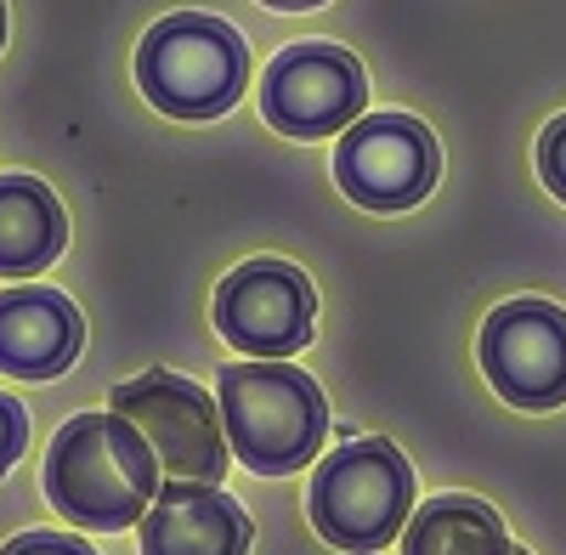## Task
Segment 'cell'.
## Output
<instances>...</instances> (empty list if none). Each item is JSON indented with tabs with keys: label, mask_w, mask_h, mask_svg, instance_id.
<instances>
[{
	"label": "cell",
	"mask_w": 566,
	"mask_h": 555,
	"mask_svg": "<svg viewBox=\"0 0 566 555\" xmlns=\"http://www.w3.org/2000/svg\"><path fill=\"white\" fill-rule=\"evenodd\" d=\"M159 453L119 413H74L45 448V499L85 533H125L159 499Z\"/></svg>",
	"instance_id": "6da1fadb"
},
{
	"label": "cell",
	"mask_w": 566,
	"mask_h": 555,
	"mask_svg": "<svg viewBox=\"0 0 566 555\" xmlns=\"http://www.w3.org/2000/svg\"><path fill=\"white\" fill-rule=\"evenodd\" d=\"M221 426L244 471L283 477L317 459L328 431V402L312 375L290 363H227L221 368Z\"/></svg>",
	"instance_id": "7a4b0ae2"
},
{
	"label": "cell",
	"mask_w": 566,
	"mask_h": 555,
	"mask_svg": "<svg viewBox=\"0 0 566 555\" xmlns=\"http://www.w3.org/2000/svg\"><path fill=\"white\" fill-rule=\"evenodd\" d=\"M250 52L232 23L205 12L159 18L136 45V85L170 119H216L244 97Z\"/></svg>",
	"instance_id": "3957f363"
},
{
	"label": "cell",
	"mask_w": 566,
	"mask_h": 555,
	"mask_svg": "<svg viewBox=\"0 0 566 555\" xmlns=\"http://www.w3.org/2000/svg\"><path fill=\"white\" fill-rule=\"evenodd\" d=\"M312 527L346 555L386 549L413 516V471L397 442L357 437L335 448L312 477Z\"/></svg>",
	"instance_id": "277c9868"
},
{
	"label": "cell",
	"mask_w": 566,
	"mask_h": 555,
	"mask_svg": "<svg viewBox=\"0 0 566 555\" xmlns=\"http://www.w3.org/2000/svg\"><path fill=\"white\" fill-rule=\"evenodd\" d=\"M108 408L148 437V448L159 453V471H170V482H221L227 477L221 408L193 380L154 368V375H142V380L114 386Z\"/></svg>",
	"instance_id": "5b68a950"
},
{
	"label": "cell",
	"mask_w": 566,
	"mask_h": 555,
	"mask_svg": "<svg viewBox=\"0 0 566 555\" xmlns=\"http://www.w3.org/2000/svg\"><path fill=\"white\" fill-rule=\"evenodd\" d=\"M368 108V80L363 63L346 45H323V40H301L283 45L266 63L261 80V114L272 130L295 136V143H317V136L352 130Z\"/></svg>",
	"instance_id": "8992f818"
},
{
	"label": "cell",
	"mask_w": 566,
	"mask_h": 555,
	"mask_svg": "<svg viewBox=\"0 0 566 555\" xmlns=\"http://www.w3.org/2000/svg\"><path fill=\"white\" fill-rule=\"evenodd\" d=\"M442 176V148L413 114H363L335 148V181L363 210H413Z\"/></svg>",
	"instance_id": "52a82bcc"
},
{
	"label": "cell",
	"mask_w": 566,
	"mask_h": 555,
	"mask_svg": "<svg viewBox=\"0 0 566 555\" xmlns=\"http://www.w3.org/2000/svg\"><path fill=\"white\" fill-rule=\"evenodd\" d=\"M312 317L317 290L295 261H244L216 290V329L261 363L301 352L312 341Z\"/></svg>",
	"instance_id": "ba28073f"
},
{
	"label": "cell",
	"mask_w": 566,
	"mask_h": 555,
	"mask_svg": "<svg viewBox=\"0 0 566 555\" xmlns=\"http://www.w3.org/2000/svg\"><path fill=\"white\" fill-rule=\"evenodd\" d=\"M482 368L510 408H560L566 402V312L555 301H504L482 323Z\"/></svg>",
	"instance_id": "9c48e42d"
},
{
	"label": "cell",
	"mask_w": 566,
	"mask_h": 555,
	"mask_svg": "<svg viewBox=\"0 0 566 555\" xmlns=\"http://www.w3.org/2000/svg\"><path fill=\"white\" fill-rule=\"evenodd\" d=\"M142 555H250V516L216 482H165L142 516Z\"/></svg>",
	"instance_id": "30bf717a"
},
{
	"label": "cell",
	"mask_w": 566,
	"mask_h": 555,
	"mask_svg": "<svg viewBox=\"0 0 566 555\" xmlns=\"http://www.w3.org/2000/svg\"><path fill=\"white\" fill-rule=\"evenodd\" d=\"M80 346L85 323L63 290H0V375L57 380Z\"/></svg>",
	"instance_id": "8fae6325"
},
{
	"label": "cell",
	"mask_w": 566,
	"mask_h": 555,
	"mask_svg": "<svg viewBox=\"0 0 566 555\" xmlns=\"http://www.w3.org/2000/svg\"><path fill=\"white\" fill-rule=\"evenodd\" d=\"M69 244L57 193L34 176H0V278H34Z\"/></svg>",
	"instance_id": "7c38bea8"
},
{
	"label": "cell",
	"mask_w": 566,
	"mask_h": 555,
	"mask_svg": "<svg viewBox=\"0 0 566 555\" xmlns=\"http://www.w3.org/2000/svg\"><path fill=\"white\" fill-rule=\"evenodd\" d=\"M402 555H515L504 538V522L493 504L442 493L431 504H419L402 533Z\"/></svg>",
	"instance_id": "4fadbf2b"
},
{
	"label": "cell",
	"mask_w": 566,
	"mask_h": 555,
	"mask_svg": "<svg viewBox=\"0 0 566 555\" xmlns=\"http://www.w3.org/2000/svg\"><path fill=\"white\" fill-rule=\"evenodd\" d=\"M538 176L555 199H566V114L549 119L544 136H538Z\"/></svg>",
	"instance_id": "5bb4252c"
},
{
	"label": "cell",
	"mask_w": 566,
	"mask_h": 555,
	"mask_svg": "<svg viewBox=\"0 0 566 555\" xmlns=\"http://www.w3.org/2000/svg\"><path fill=\"white\" fill-rule=\"evenodd\" d=\"M23 448H29V413H23L18 397L0 391V477L18 465V453H23Z\"/></svg>",
	"instance_id": "9a60e30c"
},
{
	"label": "cell",
	"mask_w": 566,
	"mask_h": 555,
	"mask_svg": "<svg viewBox=\"0 0 566 555\" xmlns=\"http://www.w3.org/2000/svg\"><path fill=\"white\" fill-rule=\"evenodd\" d=\"M0 555H97V549L74 533H18Z\"/></svg>",
	"instance_id": "2e32d148"
},
{
	"label": "cell",
	"mask_w": 566,
	"mask_h": 555,
	"mask_svg": "<svg viewBox=\"0 0 566 555\" xmlns=\"http://www.w3.org/2000/svg\"><path fill=\"white\" fill-rule=\"evenodd\" d=\"M261 7H272V12H312V7H323V0H261Z\"/></svg>",
	"instance_id": "e0dca14e"
},
{
	"label": "cell",
	"mask_w": 566,
	"mask_h": 555,
	"mask_svg": "<svg viewBox=\"0 0 566 555\" xmlns=\"http://www.w3.org/2000/svg\"><path fill=\"white\" fill-rule=\"evenodd\" d=\"M0 45H7V0H0Z\"/></svg>",
	"instance_id": "ac0fdd59"
},
{
	"label": "cell",
	"mask_w": 566,
	"mask_h": 555,
	"mask_svg": "<svg viewBox=\"0 0 566 555\" xmlns=\"http://www.w3.org/2000/svg\"><path fill=\"white\" fill-rule=\"evenodd\" d=\"M515 555H527V549H515Z\"/></svg>",
	"instance_id": "d6986e66"
}]
</instances>
